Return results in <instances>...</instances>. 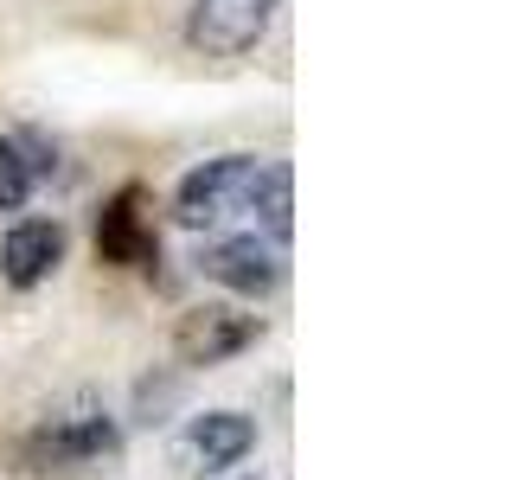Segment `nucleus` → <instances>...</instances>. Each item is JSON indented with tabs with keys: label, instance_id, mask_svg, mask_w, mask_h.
Wrapping results in <instances>:
<instances>
[{
	"label": "nucleus",
	"instance_id": "nucleus-1",
	"mask_svg": "<svg viewBox=\"0 0 512 480\" xmlns=\"http://www.w3.org/2000/svg\"><path fill=\"white\" fill-rule=\"evenodd\" d=\"M116 455H122V423L109 410L45 416V423L20 442V468L26 474H96Z\"/></svg>",
	"mask_w": 512,
	"mask_h": 480
},
{
	"label": "nucleus",
	"instance_id": "nucleus-2",
	"mask_svg": "<svg viewBox=\"0 0 512 480\" xmlns=\"http://www.w3.org/2000/svg\"><path fill=\"white\" fill-rule=\"evenodd\" d=\"M263 167L269 160L256 154H218L205 167H192L180 186H173V218L186 231H212V224H231L237 212H250L256 186H263Z\"/></svg>",
	"mask_w": 512,
	"mask_h": 480
},
{
	"label": "nucleus",
	"instance_id": "nucleus-3",
	"mask_svg": "<svg viewBox=\"0 0 512 480\" xmlns=\"http://www.w3.org/2000/svg\"><path fill=\"white\" fill-rule=\"evenodd\" d=\"M263 340V320L231 308V301H199V308L180 314V327H173V359L186 365V372H199V365H224L237 359V352H250Z\"/></svg>",
	"mask_w": 512,
	"mask_h": 480
},
{
	"label": "nucleus",
	"instance_id": "nucleus-4",
	"mask_svg": "<svg viewBox=\"0 0 512 480\" xmlns=\"http://www.w3.org/2000/svg\"><path fill=\"white\" fill-rule=\"evenodd\" d=\"M276 20V0H192L186 13V45L205 58H237Z\"/></svg>",
	"mask_w": 512,
	"mask_h": 480
},
{
	"label": "nucleus",
	"instance_id": "nucleus-5",
	"mask_svg": "<svg viewBox=\"0 0 512 480\" xmlns=\"http://www.w3.org/2000/svg\"><path fill=\"white\" fill-rule=\"evenodd\" d=\"M96 256L116 269H148L160 256V237L148 224V192L141 186H122L116 199L103 205V218H96Z\"/></svg>",
	"mask_w": 512,
	"mask_h": 480
},
{
	"label": "nucleus",
	"instance_id": "nucleus-6",
	"mask_svg": "<svg viewBox=\"0 0 512 480\" xmlns=\"http://www.w3.org/2000/svg\"><path fill=\"white\" fill-rule=\"evenodd\" d=\"M199 269H205V282L231 288V295H250V301H256V295H269V288L282 282V256L269 250L256 231L205 244V250H199Z\"/></svg>",
	"mask_w": 512,
	"mask_h": 480
},
{
	"label": "nucleus",
	"instance_id": "nucleus-7",
	"mask_svg": "<svg viewBox=\"0 0 512 480\" xmlns=\"http://www.w3.org/2000/svg\"><path fill=\"white\" fill-rule=\"evenodd\" d=\"M250 448H256V423L244 410H205L186 423L180 461H186V474H218V468H237Z\"/></svg>",
	"mask_w": 512,
	"mask_h": 480
},
{
	"label": "nucleus",
	"instance_id": "nucleus-8",
	"mask_svg": "<svg viewBox=\"0 0 512 480\" xmlns=\"http://www.w3.org/2000/svg\"><path fill=\"white\" fill-rule=\"evenodd\" d=\"M58 263H64V224L58 218H26L0 244V276L13 288H39Z\"/></svg>",
	"mask_w": 512,
	"mask_h": 480
},
{
	"label": "nucleus",
	"instance_id": "nucleus-9",
	"mask_svg": "<svg viewBox=\"0 0 512 480\" xmlns=\"http://www.w3.org/2000/svg\"><path fill=\"white\" fill-rule=\"evenodd\" d=\"M250 212L263 218V231H269V250H276V244H288V231H295V205H288V167H282V160H269V167H263V186H256Z\"/></svg>",
	"mask_w": 512,
	"mask_h": 480
},
{
	"label": "nucleus",
	"instance_id": "nucleus-10",
	"mask_svg": "<svg viewBox=\"0 0 512 480\" xmlns=\"http://www.w3.org/2000/svg\"><path fill=\"white\" fill-rule=\"evenodd\" d=\"M32 186H39V173H32L20 135H0V212H20L32 199Z\"/></svg>",
	"mask_w": 512,
	"mask_h": 480
}]
</instances>
